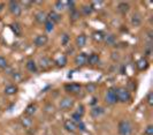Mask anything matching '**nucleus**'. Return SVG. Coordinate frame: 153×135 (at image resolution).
I'll return each mask as SVG.
<instances>
[{
  "label": "nucleus",
  "mask_w": 153,
  "mask_h": 135,
  "mask_svg": "<svg viewBox=\"0 0 153 135\" xmlns=\"http://www.w3.org/2000/svg\"><path fill=\"white\" fill-rule=\"evenodd\" d=\"M102 113H104V109L102 107H93L91 110V116L93 118H98Z\"/></svg>",
  "instance_id": "obj_23"
},
{
  "label": "nucleus",
  "mask_w": 153,
  "mask_h": 135,
  "mask_svg": "<svg viewBox=\"0 0 153 135\" xmlns=\"http://www.w3.org/2000/svg\"><path fill=\"white\" fill-rule=\"evenodd\" d=\"M102 5H104L102 1H92L90 6L92 7V9H101Z\"/></svg>",
  "instance_id": "obj_26"
},
{
  "label": "nucleus",
  "mask_w": 153,
  "mask_h": 135,
  "mask_svg": "<svg viewBox=\"0 0 153 135\" xmlns=\"http://www.w3.org/2000/svg\"><path fill=\"white\" fill-rule=\"evenodd\" d=\"M78 19H79V12L76 10V9L73 10V12L70 13V20H71V21H77Z\"/></svg>",
  "instance_id": "obj_30"
},
{
  "label": "nucleus",
  "mask_w": 153,
  "mask_h": 135,
  "mask_svg": "<svg viewBox=\"0 0 153 135\" xmlns=\"http://www.w3.org/2000/svg\"><path fill=\"white\" fill-rule=\"evenodd\" d=\"M36 111H37L36 104H30V105H28L27 109H25V114H27V116H32Z\"/></svg>",
  "instance_id": "obj_24"
},
{
  "label": "nucleus",
  "mask_w": 153,
  "mask_h": 135,
  "mask_svg": "<svg viewBox=\"0 0 153 135\" xmlns=\"http://www.w3.org/2000/svg\"><path fill=\"white\" fill-rule=\"evenodd\" d=\"M76 127L78 128L81 132H84V130H85V125L83 124V121H79V122L76 125Z\"/></svg>",
  "instance_id": "obj_40"
},
{
  "label": "nucleus",
  "mask_w": 153,
  "mask_h": 135,
  "mask_svg": "<svg viewBox=\"0 0 153 135\" xmlns=\"http://www.w3.org/2000/svg\"><path fill=\"white\" fill-rule=\"evenodd\" d=\"M25 66H27V69L31 73H36L37 72V65H36V62L33 60H29Z\"/></svg>",
  "instance_id": "obj_22"
},
{
  "label": "nucleus",
  "mask_w": 153,
  "mask_h": 135,
  "mask_svg": "<svg viewBox=\"0 0 153 135\" xmlns=\"http://www.w3.org/2000/svg\"><path fill=\"white\" fill-rule=\"evenodd\" d=\"M105 102L108 105H114L117 103V96H116V88H109L105 95Z\"/></svg>",
  "instance_id": "obj_3"
},
{
  "label": "nucleus",
  "mask_w": 153,
  "mask_h": 135,
  "mask_svg": "<svg viewBox=\"0 0 153 135\" xmlns=\"http://www.w3.org/2000/svg\"><path fill=\"white\" fill-rule=\"evenodd\" d=\"M144 134L145 135H153V126L152 125H150V126H147V127H146Z\"/></svg>",
  "instance_id": "obj_37"
},
{
  "label": "nucleus",
  "mask_w": 153,
  "mask_h": 135,
  "mask_svg": "<svg viewBox=\"0 0 153 135\" xmlns=\"http://www.w3.org/2000/svg\"><path fill=\"white\" fill-rule=\"evenodd\" d=\"M65 128L68 130V132H70V133H73V132H75L77 129L76 127V124L74 122V121H71V120H66L65 121Z\"/></svg>",
  "instance_id": "obj_13"
},
{
  "label": "nucleus",
  "mask_w": 153,
  "mask_h": 135,
  "mask_svg": "<svg viewBox=\"0 0 153 135\" xmlns=\"http://www.w3.org/2000/svg\"><path fill=\"white\" fill-rule=\"evenodd\" d=\"M131 23L135 27L140 26V23H142V15L139 14V13H135V14L132 15V17H131Z\"/></svg>",
  "instance_id": "obj_17"
},
{
  "label": "nucleus",
  "mask_w": 153,
  "mask_h": 135,
  "mask_svg": "<svg viewBox=\"0 0 153 135\" xmlns=\"http://www.w3.org/2000/svg\"><path fill=\"white\" fill-rule=\"evenodd\" d=\"M8 7H9L10 13L14 15V16H20L21 13H22V7H21V4L19 1H14V0L13 1H9Z\"/></svg>",
  "instance_id": "obj_4"
},
{
  "label": "nucleus",
  "mask_w": 153,
  "mask_h": 135,
  "mask_svg": "<svg viewBox=\"0 0 153 135\" xmlns=\"http://www.w3.org/2000/svg\"><path fill=\"white\" fill-rule=\"evenodd\" d=\"M82 12H83V14L88 16V15H90L93 12V9H92L91 6H86L85 5V6H82Z\"/></svg>",
  "instance_id": "obj_28"
},
{
  "label": "nucleus",
  "mask_w": 153,
  "mask_h": 135,
  "mask_svg": "<svg viewBox=\"0 0 153 135\" xmlns=\"http://www.w3.org/2000/svg\"><path fill=\"white\" fill-rule=\"evenodd\" d=\"M104 39L106 40V44H108V45H113L115 43V36L114 35H108V36H105Z\"/></svg>",
  "instance_id": "obj_27"
},
{
  "label": "nucleus",
  "mask_w": 153,
  "mask_h": 135,
  "mask_svg": "<svg viewBox=\"0 0 153 135\" xmlns=\"http://www.w3.org/2000/svg\"><path fill=\"white\" fill-rule=\"evenodd\" d=\"M7 66H8V64H7L6 58L0 57V68H7Z\"/></svg>",
  "instance_id": "obj_33"
},
{
  "label": "nucleus",
  "mask_w": 153,
  "mask_h": 135,
  "mask_svg": "<svg viewBox=\"0 0 153 135\" xmlns=\"http://www.w3.org/2000/svg\"><path fill=\"white\" fill-rule=\"evenodd\" d=\"M88 61V56L85 53H79L75 57V64L77 66H84Z\"/></svg>",
  "instance_id": "obj_6"
},
{
  "label": "nucleus",
  "mask_w": 153,
  "mask_h": 135,
  "mask_svg": "<svg viewBox=\"0 0 153 135\" xmlns=\"http://www.w3.org/2000/svg\"><path fill=\"white\" fill-rule=\"evenodd\" d=\"M97 103V98L94 97V98H92V102H91V105H94Z\"/></svg>",
  "instance_id": "obj_41"
},
{
  "label": "nucleus",
  "mask_w": 153,
  "mask_h": 135,
  "mask_svg": "<svg viewBox=\"0 0 153 135\" xmlns=\"http://www.w3.org/2000/svg\"><path fill=\"white\" fill-rule=\"evenodd\" d=\"M104 38H105V35H104V32L102 31H94L93 34H92V39L94 40V42H102L104 40Z\"/></svg>",
  "instance_id": "obj_19"
},
{
  "label": "nucleus",
  "mask_w": 153,
  "mask_h": 135,
  "mask_svg": "<svg viewBox=\"0 0 153 135\" xmlns=\"http://www.w3.org/2000/svg\"><path fill=\"white\" fill-rule=\"evenodd\" d=\"M84 106H83V105L81 104L79 105V106H78V107H77V114H79V116H81V117H83V114H84Z\"/></svg>",
  "instance_id": "obj_38"
},
{
  "label": "nucleus",
  "mask_w": 153,
  "mask_h": 135,
  "mask_svg": "<svg viewBox=\"0 0 153 135\" xmlns=\"http://www.w3.org/2000/svg\"><path fill=\"white\" fill-rule=\"evenodd\" d=\"M73 106H74V100L69 97L62 98L61 100H60V104H59V107L62 111H68Z\"/></svg>",
  "instance_id": "obj_5"
},
{
  "label": "nucleus",
  "mask_w": 153,
  "mask_h": 135,
  "mask_svg": "<svg viewBox=\"0 0 153 135\" xmlns=\"http://www.w3.org/2000/svg\"><path fill=\"white\" fill-rule=\"evenodd\" d=\"M10 29L15 34L16 36H21L22 35V27L19 23H12L10 24Z\"/></svg>",
  "instance_id": "obj_18"
},
{
  "label": "nucleus",
  "mask_w": 153,
  "mask_h": 135,
  "mask_svg": "<svg viewBox=\"0 0 153 135\" xmlns=\"http://www.w3.org/2000/svg\"><path fill=\"white\" fill-rule=\"evenodd\" d=\"M65 6H68L69 9H71V12L73 10H75V2L74 1H65Z\"/></svg>",
  "instance_id": "obj_36"
},
{
  "label": "nucleus",
  "mask_w": 153,
  "mask_h": 135,
  "mask_svg": "<svg viewBox=\"0 0 153 135\" xmlns=\"http://www.w3.org/2000/svg\"><path fill=\"white\" fill-rule=\"evenodd\" d=\"M146 102H147V104L150 105V106H152V105H153V92H152V91H150V92L147 94Z\"/></svg>",
  "instance_id": "obj_31"
},
{
  "label": "nucleus",
  "mask_w": 153,
  "mask_h": 135,
  "mask_svg": "<svg viewBox=\"0 0 153 135\" xmlns=\"http://www.w3.org/2000/svg\"><path fill=\"white\" fill-rule=\"evenodd\" d=\"M21 124H22V126L24 128H31L33 122H32V119H31L30 117L23 116L22 118H21Z\"/></svg>",
  "instance_id": "obj_14"
},
{
  "label": "nucleus",
  "mask_w": 153,
  "mask_h": 135,
  "mask_svg": "<svg viewBox=\"0 0 153 135\" xmlns=\"http://www.w3.org/2000/svg\"><path fill=\"white\" fill-rule=\"evenodd\" d=\"M55 64H56L59 67H63V66H66V64H67V58H66V56H61V57H59L58 59L55 60Z\"/></svg>",
  "instance_id": "obj_25"
},
{
  "label": "nucleus",
  "mask_w": 153,
  "mask_h": 135,
  "mask_svg": "<svg viewBox=\"0 0 153 135\" xmlns=\"http://www.w3.org/2000/svg\"><path fill=\"white\" fill-rule=\"evenodd\" d=\"M96 88H97V86H96L94 83H89V84L86 86L88 92H93V91H96Z\"/></svg>",
  "instance_id": "obj_32"
},
{
  "label": "nucleus",
  "mask_w": 153,
  "mask_h": 135,
  "mask_svg": "<svg viewBox=\"0 0 153 135\" xmlns=\"http://www.w3.org/2000/svg\"><path fill=\"white\" fill-rule=\"evenodd\" d=\"M47 40H48V37L46 35H38L37 37L35 38L33 43H35L36 46H44V45H46Z\"/></svg>",
  "instance_id": "obj_8"
},
{
  "label": "nucleus",
  "mask_w": 153,
  "mask_h": 135,
  "mask_svg": "<svg viewBox=\"0 0 153 135\" xmlns=\"http://www.w3.org/2000/svg\"><path fill=\"white\" fill-rule=\"evenodd\" d=\"M119 12H121L122 14H127L128 12H129V8H130V6H129V4L128 2H120L119 4Z\"/></svg>",
  "instance_id": "obj_21"
},
{
  "label": "nucleus",
  "mask_w": 153,
  "mask_h": 135,
  "mask_svg": "<svg viewBox=\"0 0 153 135\" xmlns=\"http://www.w3.org/2000/svg\"><path fill=\"white\" fill-rule=\"evenodd\" d=\"M17 87L16 86H7L6 88H5V94L8 95V96H12V95H15L16 92H17Z\"/></svg>",
  "instance_id": "obj_20"
},
{
  "label": "nucleus",
  "mask_w": 153,
  "mask_h": 135,
  "mask_svg": "<svg viewBox=\"0 0 153 135\" xmlns=\"http://www.w3.org/2000/svg\"><path fill=\"white\" fill-rule=\"evenodd\" d=\"M55 8L58 10H62L65 8V1H56L55 2Z\"/></svg>",
  "instance_id": "obj_34"
},
{
  "label": "nucleus",
  "mask_w": 153,
  "mask_h": 135,
  "mask_svg": "<svg viewBox=\"0 0 153 135\" xmlns=\"http://www.w3.org/2000/svg\"><path fill=\"white\" fill-rule=\"evenodd\" d=\"M45 29L47 32H50V31H52L54 29V23L52 21H50V20H47L45 22Z\"/></svg>",
  "instance_id": "obj_29"
},
{
  "label": "nucleus",
  "mask_w": 153,
  "mask_h": 135,
  "mask_svg": "<svg viewBox=\"0 0 153 135\" xmlns=\"http://www.w3.org/2000/svg\"><path fill=\"white\" fill-rule=\"evenodd\" d=\"M116 96H117V102H121V103H127L128 100H130V92L129 90L120 87V88H116Z\"/></svg>",
  "instance_id": "obj_2"
},
{
  "label": "nucleus",
  "mask_w": 153,
  "mask_h": 135,
  "mask_svg": "<svg viewBox=\"0 0 153 135\" xmlns=\"http://www.w3.org/2000/svg\"><path fill=\"white\" fill-rule=\"evenodd\" d=\"M68 42H69V36H68V35H67V34L62 35V40H61L62 45H67V44H68Z\"/></svg>",
  "instance_id": "obj_39"
},
{
  "label": "nucleus",
  "mask_w": 153,
  "mask_h": 135,
  "mask_svg": "<svg viewBox=\"0 0 153 135\" xmlns=\"http://www.w3.org/2000/svg\"><path fill=\"white\" fill-rule=\"evenodd\" d=\"M136 66H137L138 70H140V72L146 70V69L149 68V61L146 60V58H140L139 60H137Z\"/></svg>",
  "instance_id": "obj_9"
},
{
  "label": "nucleus",
  "mask_w": 153,
  "mask_h": 135,
  "mask_svg": "<svg viewBox=\"0 0 153 135\" xmlns=\"http://www.w3.org/2000/svg\"><path fill=\"white\" fill-rule=\"evenodd\" d=\"M119 134L120 135H131L132 132H134V128H132V125L129 120L123 119L119 122Z\"/></svg>",
  "instance_id": "obj_1"
},
{
  "label": "nucleus",
  "mask_w": 153,
  "mask_h": 135,
  "mask_svg": "<svg viewBox=\"0 0 153 135\" xmlns=\"http://www.w3.org/2000/svg\"><path fill=\"white\" fill-rule=\"evenodd\" d=\"M39 64H40V67L46 69V68H50L52 66V60L46 58V57H43V58H40V60H39Z\"/></svg>",
  "instance_id": "obj_16"
},
{
  "label": "nucleus",
  "mask_w": 153,
  "mask_h": 135,
  "mask_svg": "<svg viewBox=\"0 0 153 135\" xmlns=\"http://www.w3.org/2000/svg\"><path fill=\"white\" fill-rule=\"evenodd\" d=\"M99 62V56L97 54V53H92L90 54L89 57H88V61H86V64H89V65H97Z\"/></svg>",
  "instance_id": "obj_12"
},
{
  "label": "nucleus",
  "mask_w": 153,
  "mask_h": 135,
  "mask_svg": "<svg viewBox=\"0 0 153 135\" xmlns=\"http://www.w3.org/2000/svg\"><path fill=\"white\" fill-rule=\"evenodd\" d=\"M35 20H36L38 23H45L48 19H47V15H46L45 12L39 10V12H37L36 15H35Z\"/></svg>",
  "instance_id": "obj_10"
},
{
  "label": "nucleus",
  "mask_w": 153,
  "mask_h": 135,
  "mask_svg": "<svg viewBox=\"0 0 153 135\" xmlns=\"http://www.w3.org/2000/svg\"><path fill=\"white\" fill-rule=\"evenodd\" d=\"M47 19H48L50 21H52L53 23H58V22H60V21H61V15H59L56 12L52 10V12H50V13H48Z\"/></svg>",
  "instance_id": "obj_11"
},
{
  "label": "nucleus",
  "mask_w": 153,
  "mask_h": 135,
  "mask_svg": "<svg viewBox=\"0 0 153 135\" xmlns=\"http://www.w3.org/2000/svg\"><path fill=\"white\" fill-rule=\"evenodd\" d=\"M86 44V36L84 34H81L76 37V46L77 47H83Z\"/></svg>",
  "instance_id": "obj_15"
},
{
  "label": "nucleus",
  "mask_w": 153,
  "mask_h": 135,
  "mask_svg": "<svg viewBox=\"0 0 153 135\" xmlns=\"http://www.w3.org/2000/svg\"><path fill=\"white\" fill-rule=\"evenodd\" d=\"M81 118H82V117H81L79 114H77V113H74V114L71 116V121H74V122H77V124H78L79 121H82V120H81Z\"/></svg>",
  "instance_id": "obj_35"
},
{
  "label": "nucleus",
  "mask_w": 153,
  "mask_h": 135,
  "mask_svg": "<svg viewBox=\"0 0 153 135\" xmlns=\"http://www.w3.org/2000/svg\"><path fill=\"white\" fill-rule=\"evenodd\" d=\"M65 89L67 90L68 92H73V94H77L81 91V84L77 83H70V84H66Z\"/></svg>",
  "instance_id": "obj_7"
}]
</instances>
